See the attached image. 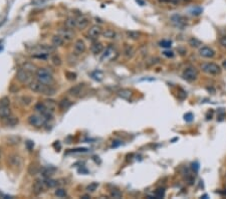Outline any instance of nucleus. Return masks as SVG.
<instances>
[{"label":"nucleus","instance_id":"nucleus-1","mask_svg":"<svg viewBox=\"0 0 226 199\" xmlns=\"http://www.w3.org/2000/svg\"><path fill=\"white\" fill-rule=\"evenodd\" d=\"M28 88L30 89V91H32L33 93H37V94H43L46 95V96H53L55 94V90L53 88H51V86L48 85H44V83H40L39 80H32L29 85H28Z\"/></svg>","mask_w":226,"mask_h":199},{"label":"nucleus","instance_id":"nucleus-2","mask_svg":"<svg viewBox=\"0 0 226 199\" xmlns=\"http://www.w3.org/2000/svg\"><path fill=\"white\" fill-rule=\"evenodd\" d=\"M35 77H36L37 80H39V82L44 83V85L50 86L51 83H53L52 74L49 73V71H47L46 68H37V71L35 73Z\"/></svg>","mask_w":226,"mask_h":199},{"label":"nucleus","instance_id":"nucleus-3","mask_svg":"<svg viewBox=\"0 0 226 199\" xmlns=\"http://www.w3.org/2000/svg\"><path fill=\"white\" fill-rule=\"evenodd\" d=\"M201 70L205 74H210V76H217L221 74V66L214 62H205L201 65Z\"/></svg>","mask_w":226,"mask_h":199},{"label":"nucleus","instance_id":"nucleus-4","mask_svg":"<svg viewBox=\"0 0 226 199\" xmlns=\"http://www.w3.org/2000/svg\"><path fill=\"white\" fill-rule=\"evenodd\" d=\"M46 121L47 119L41 114H34L28 118V123L31 126H33L34 128H41V127H43L45 123H46Z\"/></svg>","mask_w":226,"mask_h":199},{"label":"nucleus","instance_id":"nucleus-5","mask_svg":"<svg viewBox=\"0 0 226 199\" xmlns=\"http://www.w3.org/2000/svg\"><path fill=\"white\" fill-rule=\"evenodd\" d=\"M16 80L20 83H22V85L28 86L32 82V74L28 73L27 71L23 70V68H20L16 73Z\"/></svg>","mask_w":226,"mask_h":199},{"label":"nucleus","instance_id":"nucleus-6","mask_svg":"<svg viewBox=\"0 0 226 199\" xmlns=\"http://www.w3.org/2000/svg\"><path fill=\"white\" fill-rule=\"evenodd\" d=\"M198 74H199L198 70H197L196 68H194V66H188V68H186L184 71H183L182 77L185 80H187V82H193V80H195L197 77H198Z\"/></svg>","mask_w":226,"mask_h":199},{"label":"nucleus","instance_id":"nucleus-7","mask_svg":"<svg viewBox=\"0 0 226 199\" xmlns=\"http://www.w3.org/2000/svg\"><path fill=\"white\" fill-rule=\"evenodd\" d=\"M22 158L17 154H12L8 157V164L12 168H20L22 166Z\"/></svg>","mask_w":226,"mask_h":199},{"label":"nucleus","instance_id":"nucleus-8","mask_svg":"<svg viewBox=\"0 0 226 199\" xmlns=\"http://www.w3.org/2000/svg\"><path fill=\"white\" fill-rule=\"evenodd\" d=\"M115 56H118V53H117L116 48L114 47H108L106 48V50L104 51L103 56L101 57V60H109V59H115Z\"/></svg>","mask_w":226,"mask_h":199},{"label":"nucleus","instance_id":"nucleus-9","mask_svg":"<svg viewBox=\"0 0 226 199\" xmlns=\"http://www.w3.org/2000/svg\"><path fill=\"white\" fill-rule=\"evenodd\" d=\"M103 29L100 25H93L88 31V36L91 39H97L100 35H102Z\"/></svg>","mask_w":226,"mask_h":199},{"label":"nucleus","instance_id":"nucleus-10","mask_svg":"<svg viewBox=\"0 0 226 199\" xmlns=\"http://www.w3.org/2000/svg\"><path fill=\"white\" fill-rule=\"evenodd\" d=\"M199 54L204 59H212L215 56V51L209 47H201L199 48Z\"/></svg>","mask_w":226,"mask_h":199},{"label":"nucleus","instance_id":"nucleus-11","mask_svg":"<svg viewBox=\"0 0 226 199\" xmlns=\"http://www.w3.org/2000/svg\"><path fill=\"white\" fill-rule=\"evenodd\" d=\"M84 89H85V83H79V85L73 86V88L70 89V91H68V94L70 95V96L73 97H76L78 98L82 95V93L84 92Z\"/></svg>","mask_w":226,"mask_h":199},{"label":"nucleus","instance_id":"nucleus-12","mask_svg":"<svg viewBox=\"0 0 226 199\" xmlns=\"http://www.w3.org/2000/svg\"><path fill=\"white\" fill-rule=\"evenodd\" d=\"M73 50H74V53H76V54H82L85 53V50H87V45H85V43L82 39H78L76 42H74Z\"/></svg>","mask_w":226,"mask_h":199},{"label":"nucleus","instance_id":"nucleus-13","mask_svg":"<svg viewBox=\"0 0 226 199\" xmlns=\"http://www.w3.org/2000/svg\"><path fill=\"white\" fill-rule=\"evenodd\" d=\"M58 34H59V35L62 37V39H64V41H70V40H73L74 37V33L73 32V30L68 29V28L59 30Z\"/></svg>","mask_w":226,"mask_h":199},{"label":"nucleus","instance_id":"nucleus-14","mask_svg":"<svg viewBox=\"0 0 226 199\" xmlns=\"http://www.w3.org/2000/svg\"><path fill=\"white\" fill-rule=\"evenodd\" d=\"M171 21L172 23L177 27H184L185 26V19L184 17H182L179 14H175V15L171 16Z\"/></svg>","mask_w":226,"mask_h":199},{"label":"nucleus","instance_id":"nucleus-15","mask_svg":"<svg viewBox=\"0 0 226 199\" xmlns=\"http://www.w3.org/2000/svg\"><path fill=\"white\" fill-rule=\"evenodd\" d=\"M88 23H90V19L87 16H79L76 18V27L79 29H85L88 27Z\"/></svg>","mask_w":226,"mask_h":199},{"label":"nucleus","instance_id":"nucleus-16","mask_svg":"<svg viewBox=\"0 0 226 199\" xmlns=\"http://www.w3.org/2000/svg\"><path fill=\"white\" fill-rule=\"evenodd\" d=\"M44 190V183L41 181H35L32 185V191L35 195H39Z\"/></svg>","mask_w":226,"mask_h":199},{"label":"nucleus","instance_id":"nucleus-17","mask_svg":"<svg viewBox=\"0 0 226 199\" xmlns=\"http://www.w3.org/2000/svg\"><path fill=\"white\" fill-rule=\"evenodd\" d=\"M21 68H23V70L27 71L28 73H30V74H35L36 71H37L36 65H34V63L29 62H25L22 63V65H21Z\"/></svg>","mask_w":226,"mask_h":199},{"label":"nucleus","instance_id":"nucleus-18","mask_svg":"<svg viewBox=\"0 0 226 199\" xmlns=\"http://www.w3.org/2000/svg\"><path fill=\"white\" fill-rule=\"evenodd\" d=\"M11 109L9 106H0V118L5 119V118L11 116Z\"/></svg>","mask_w":226,"mask_h":199},{"label":"nucleus","instance_id":"nucleus-19","mask_svg":"<svg viewBox=\"0 0 226 199\" xmlns=\"http://www.w3.org/2000/svg\"><path fill=\"white\" fill-rule=\"evenodd\" d=\"M43 104H44V106L46 107V109L48 110V111L50 112L51 114H53V113H54V111H55V110H56V103L54 102L53 100L47 99V100H45V101H44Z\"/></svg>","mask_w":226,"mask_h":199},{"label":"nucleus","instance_id":"nucleus-20","mask_svg":"<svg viewBox=\"0 0 226 199\" xmlns=\"http://www.w3.org/2000/svg\"><path fill=\"white\" fill-rule=\"evenodd\" d=\"M132 95H133V92L129 89H122L118 92V96L124 100H129L132 97Z\"/></svg>","mask_w":226,"mask_h":199},{"label":"nucleus","instance_id":"nucleus-21","mask_svg":"<svg viewBox=\"0 0 226 199\" xmlns=\"http://www.w3.org/2000/svg\"><path fill=\"white\" fill-rule=\"evenodd\" d=\"M51 43H52L54 47H58L64 44V40L62 39V37L59 35V34H56V35H53L52 38H51Z\"/></svg>","mask_w":226,"mask_h":199},{"label":"nucleus","instance_id":"nucleus-22","mask_svg":"<svg viewBox=\"0 0 226 199\" xmlns=\"http://www.w3.org/2000/svg\"><path fill=\"white\" fill-rule=\"evenodd\" d=\"M17 102H18V104H20L21 106L27 107V106H29L31 103H32V98L28 97V96H22V97L17 99Z\"/></svg>","mask_w":226,"mask_h":199},{"label":"nucleus","instance_id":"nucleus-23","mask_svg":"<svg viewBox=\"0 0 226 199\" xmlns=\"http://www.w3.org/2000/svg\"><path fill=\"white\" fill-rule=\"evenodd\" d=\"M64 25L68 29H73V28L76 27V19L73 18V17H68L64 21Z\"/></svg>","mask_w":226,"mask_h":199},{"label":"nucleus","instance_id":"nucleus-24","mask_svg":"<svg viewBox=\"0 0 226 199\" xmlns=\"http://www.w3.org/2000/svg\"><path fill=\"white\" fill-rule=\"evenodd\" d=\"M126 34H127L128 38H131V39H139L140 36H141V33L138 32V31H135V30H127L126 31Z\"/></svg>","mask_w":226,"mask_h":199},{"label":"nucleus","instance_id":"nucleus-25","mask_svg":"<svg viewBox=\"0 0 226 199\" xmlns=\"http://www.w3.org/2000/svg\"><path fill=\"white\" fill-rule=\"evenodd\" d=\"M103 50H104V45L100 42L95 43V44L91 47V51H93V53H95V54H100Z\"/></svg>","mask_w":226,"mask_h":199},{"label":"nucleus","instance_id":"nucleus-26","mask_svg":"<svg viewBox=\"0 0 226 199\" xmlns=\"http://www.w3.org/2000/svg\"><path fill=\"white\" fill-rule=\"evenodd\" d=\"M4 123L7 126H15L16 124H18V119L13 116H9L4 119Z\"/></svg>","mask_w":226,"mask_h":199},{"label":"nucleus","instance_id":"nucleus-27","mask_svg":"<svg viewBox=\"0 0 226 199\" xmlns=\"http://www.w3.org/2000/svg\"><path fill=\"white\" fill-rule=\"evenodd\" d=\"M102 34L105 38H108V39H113L116 37V32L113 29H106L105 31H103Z\"/></svg>","mask_w":226,"mask_h":199},{"label":"nucleus","instance_id":"nucleus-28","mask_svg":"<svg viewBox=\"0 0 226 199\" xmlns=\"http://www.w3.org/2000/svg\"><path fill=\"white\" fill-rule=\"evenodd\" d=\"M124 53H125V56L128 57V59H131V57L134 56V53H135V50H134V48L132 47L131 45H126Z\"/></svg>","mask_w":226,"mask_h":199},{"label":"nucleus","instance_id":"nucleus-29","mask_svg":"<svg viewBox=\"0 0 226 199\" xmlns=\"http://www.w3.org/2000/svg\"><path fill=\"white\" fill-rule=\"evenodd\" d=\"M70 106H71L70 101H68L67 99H64V100H61V102H59V108H61V110H67V109L70 108Z\"/></svg>","mask_w":226,"mask_h":199},{"label":"nucleus","instance_id":"nucleus-30","mask_svg":"<svg viewBox=\"0 0 226 199\" xmlns=\"http://www.w3.org/2000/svg\"><path fill=\"white\" fill-rule=\"evenodd\" d=\"M44 185L48 187V188H53V187L56 186V184H58V182H56L55 180L53 179H50V178H46V179L44 180Z\"/></svg>","mask_w":226,"mask_h":199},{"label":"nucleus","instance_id":"nucleus-31","mask_svg":"<svg viewBox=\"0 0 226 199\" xmlns=\"http://www.w3.org/2000/svg\"><path fill=\"white\" fill-rule=\"evenodd\" d=\"M38 166L36 165V164H30V166L28 167V173H29L30 175H35L38 173Z\"/></svg>","mask_w":226,"mask_h":199},{"label":"nucleus","instance_id":"nucleus-32","mask_svg":"<svg viewBox=\"0 0 226 199\" xmlns=\"http://www.w3.org/2000/svg\"><path fill=\"white\" fill-rule=\"evenodd\" d=\"M189 44L192 47H199L200 45H202V42L200 41L199 39H197L196 37H192V38H190L189 40Z\"/></svg>","mask_w":226,"mask_h":199},{"label":"nucleus","instance_id":"nucleus-33","mask_svg":"<svg viewBox=\"0 0 226 199\" xmlns=\"http://www.w3.org/2000/svg\"><path fill=\"white\" fill-rule=\"evenodd\" d=\"M51 62H52L53 65H56V66L61 65V63H62L61 57L58 56H51Z\"/></svg>","mask_w":226,"mask_h":199},{"label":"nucleus","instance_id":"nucleus-34","mask_svg":"<svg viewBox=\"0 0 226 199\" xmlns=\"http://www.w3.org/2000/svg\"><path fill=\"white\" fill-rule=\"evenodd\" d=\"M165 196V189L159 188L155 191V197L156 198H163Z\"/></svg>","mask_w":226,"mask_h":199},{"label":"nucleus","instance_id":"nucleus-35","mask_svg":"<svg viewBox=\"0 0 226 199\" xmlns=\"http://www.w3.org/2000/svg\"><path fill=\"white\" fill-rule=\"evenodd\" d=\"M54 194L59 198H64L67 196V191H65L64 189H58V190H55V193H54Z\"/></svg>","mask_w":226,"mask_h":199},{"label":"nucleus","instance_id":"nucleus-36","mask_svg":"<svg viewBox=\"0 0 226 199\" xmlns=\"http://www.w3.org/2000/svg\"><path fill=\"white\" fill-rule=\"evenodd\" d=\"M8 144H11V145H15V144L19 143V137H15V136H11L7 139Z\"/></svg>","mask_w":226,"mask_h":199},{"label":"nucleus","instance_id":"nucleus-37","mask_svg":"<svg viewBox=\"0 0 226 199\" xmlns=\"http://www.w3.org/2000/svg\"><path fill=\"white\" fill-rule=\"evenodd\" d=\"M172 45V41L171 40H162L160 41V47H165V48H170Z\"/></svg>","mask_w":226,"mask_h":199},{"label":"nucleus","instance_id":"nucleus-38","mask_svg":"<svg viewBox=\"0 0 226 199\" xmlns=\"http://www.w3.org/2000/svg\"><path fill=\"white\" fill-rule=\"evenodd\" d=\"M190 12L192 15H199V14L202 13V8L201 7H193L192 9L190 10Z\"/></svg>","mask_w":226,"mask_h":199},{"label":"nucleus","instance_id":"nucleus-39","mask_svg":"<svg viewBox=\"0 0 226 199\" xmlns=\"http://www.w3.org/2000/svg\"><path fill=\"white\" fill-rule=\"evenodd\" d=\"M98 186H99V184L97 183V182H94V183H91V184H90L88 187H87V190L88 192H94L95 190L98 188Z\"/></svg>","mask_w":226,"mask_h":199},{"label":"nucleus","instance_id":"nucleus-40","mask_svg":"<svg viewBox=\"0 0 226 199\" xmlns=\"http://www.w3.org/2000/svg\"><path fill=\"white\" fill-rule=\"evenodd\" d=\"M184 120L186 121V122H188V123L193 122V120H194L193 114H192V113H186V114L184 115Z\"/></svg>","mask_w":226,"mask_h":199},{"label":"nucleus","instance_id":"nucleus-41","mask_svg":"<svg viewBox=\"0 0 226 199\" xmlns=\"http://www.w3.org/2000/svg\"><path fill=\"white\" fill-rule=\"evenodd\" d=\"M111 196H112V197H114V198H121L122 197V192L119 191V190H117V189L112 190Z\"/></svg>","mask_w":226,"mask_h":199},{"label":"nucleus","instance_id":"nucleus-42","mask_svg":"<svg viewBox=\"0 0 226 199\" xmlns=\"http://www.w3.org/2000/svg\"><path fill=\"white\" fill-rule=\"evenodd\" d=\"M10 105V101L8 98H3V99L0 100V106H9Z\"/></svg>","mask_w":226,"mask_h":199},{"label":"nucleus","instance_id":"nucleus-43","mask_svg":"<svg viewBox=\"0 0 226 199\" xmlns=\"http://www.w3.org/2000/svg\"><path fill=\"white\" fill-rule=\"evenodd\" d=\"M219 43H220V45H221L222 47L226 48V35L220 37V39H219Z\"/></svg>","mask_w":226,"mask_h":199},{"label":"nucleus","instance_id":"nucleus-44","mask_svg":"<svg viewBox=\"0 0 226 199\" xmlns=\"http://www.w3.org/2000/svg\"><path fill=\"white\" fill-rule=\"evenodd\" d=\"M199 168H200V166H199V163L198 162H193L192 163V169L194 170V172H198L199 171Z\"/></svg>","mask_w":226,"mask_h":199},{"label":"nucleus","instance_id":"nucleus-45","mask_svg":"<svg viewBox=\"0 0 226 199\" xmlns=\"http://www.w3.org/2000/svg\"><path fill=\"white\" fill-rule=\"evenodd\" d=\"M164 56H168V57H173L174 56V53H172V51H164Z\"/></svg>","mask_w":226,"mask_h":199},{"label":"nucleus","instance_id":"nucleus-46","mask_svg":"<svg viewBox=\"0 0 226 199\" xmlns=\"http://www.w3.org/2000/svg\"><path fill=\"white\" fill-rule=\"evenodd\" d=\"M122 144V142H120V141H115V143H113V147H118Z\"/></svg>","mask_w":226,"mask_h":199},{"label":"nucleus","instance_id":"nucleus-47","mask_svg":"<svg viewBox=\"0 0 226 199\" xmlns=\"http://www.w3.org/2000/svg\"><path fill=\"white\" fill-rule=\"evenodd\" d=\"M26 144H27V146H28V149H29V150L32 149V147H33V143H30V141H28V142H27Z\"/></svg>","mask_w":226,"mask_h":199},{"label":"nucleus","instance_id":"nucleus-48","mask_svg":"<svg viewBox=\"0 0 226 199\" xmlns=\"http://www.w3.org/2000/svg\"><path fill=\"white\" fill-rule=\"evenodd\" d=\"M137 2H139L141 5H144V1H142V0H137Z\"/></svg>","mask_w":226,"mask_h":199},{"label":"nucleus","instance_id":"nucleus-49","mask_svg":"<svg viewBox=\"0 0 226 199\" xmlns=\"http://www.w3.org/2000/svg\"><path fill=\"white\" fill-rule=\"evenodd\" d=\"M201 198H208V195H207V194L203 195V196H202V197H201Z\"/></svg>","mask_w":226,"mask_h":199},{"label":"nucleus","instance_id":"nucleus-50","mask_svg":"<svg viewBox=\"0 0 226 199\" xmlns=\"http://www.w3.org/2000/svg\"><path fill=\"white\" fill-rule=\"evenodd\" d=\"M223 65H224L225 68H226V60H225V62H224V63H223Z\"/></svg>","mask_w":226,"mask_h":199},{"label":"nucleus","instance_id":"nucleus-51","mask_svg":"<svg viewBox=\"0 0 226 199\" xmlns=\"http://www.w3.org/2000/svg\"><path fill=\"white\" fill-rule=\"evenodd\" d=\"M0 158H1V152H0Z\"/></svg>","mask_w":226,"mask_h":199}]
</instances>
